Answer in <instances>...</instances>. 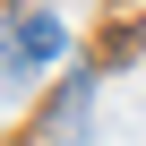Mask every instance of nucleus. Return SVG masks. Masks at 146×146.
<instances>
[{
    "label": "nucleus",
    "mask_w": 146,
    "mask_h": 146,
    "mask_svg": "<svg viewBox=\"0 0 146 146\" xmlns=\"http://www.w3.org/2000/svg\"><path fill=\"white\" fill-rule=\"evenodd\" d=\"M9 43H17V69H26V78L69 60V26H60V17H17V26H9Z\"/></svg>",
    "instance_id": "f257e3e1"
},
{
    "label": "nucleus",
    "mask_w": 146,
    "mask_h": 146,
    "mask_svg": "<svg viewBox=\"0 0 146 146\" xmlns=\"http://www.w3.org/2000/svg\"><path fill=\"white\" fill-rule=\"evenodd\" d=\"M26 69H17V43H0V86H17Z\"/></svg>",
    "instance_id": "f03ea898"
}]
</instances>
